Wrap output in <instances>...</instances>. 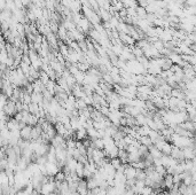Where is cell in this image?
<instances>
[{
	"label": "cell",
	"mask_w": 196,
	"mask_h": 195,
	"mask_svg": "<svg viewBox=\"0 0 196 195\" xmlns=\"http://www.w3.org/2000/svg\"><path fill=\"white\" fill-rule=\"evenodd\" d=\"M5 114L7 115V116H13V115H15L17 113V110H16V102L14 101H8L7 105L4 107V109H2Z\"/></svg>",
	"instance_id": "cell-1"
},
{
	"label": "cell",
	"mask_w": 196,
	"mask_h": 195,
	"mask_svg": "<svg viewBox=\"0 0 196 195\" xmlns=\"http://www.w3.org/2000/svg\"><path fill=\"white\" fill-rule=\"evenodd\" d=\"M32 128H33V126H31V125H25V126L21 130V138L24 139V140H31Z\"/></svg>",
	"instance_id": "cell-2"
},
{
	"label": "cell",
	"mask_w": 196,
	"mask_h": 195,
	"mask_svg": "<svg viewBox=\"0 0 196 195\" xmlns=\"http://www.w3.org/2000/svg\"><path fill=\"white\" fill-rule=\"evenodd\" d=\"M124 173H125V176H126V178H127V179H136V168H133L132 165L130 164L127 168L125 169Z\"/></svg>",
	"instance_id": "cell-3"
},
{
	"label": "cell",
	"mask_w": 196,
	"mask_h": 195,
	"mask_svg": "<svg viewBox=\"0 0 196 195\" xmlns=\"http://www.w3.org/2000/svg\"><path fill=\"white\" fill-rule=\"evenodd\" d=\"M139 141H140V143H141V145H144V146H147V147H150L151 145H154V143H153V141H151V139H150V137H149V135H144V137H141Z\"/></svg>",
	"instance_id": "cell-4"
},
{
	"label": "cell",
	"mask_w": 196,
	"mask_h": 195,
	"mask_svg": "<svg viewBox=\"0 0 196 195\" xmlns=\"http://www.w3.org/2000/svg\"><path fill=\"white\" fill-rule=\"evenodd\" d=\"M66 178H67V174L64 173V171H62V170H60L59 172L56 173V176H55V180L59 181V182L66 181Z\"/></svg>",
	"instance_id": "cell-5"
},
{
	"label": "cell",
	"mask_w": 196,
	"mask_h": 195,
	"mask_svg": "<svg viewBox=\"0 0 196 195\" xmlns=\"http://www.w3.org/2000/svg\"><path fill=\"white\" fill-rule=\"evenodd\" d=\"M110 162H111V164L115 166V169H116V170H118V169L122 166V164H123V163H122V161L118 157L111 158V160H110Z\"/></svg>",
	"instance_id": "cell-6"
},
{
	"label": "cell",
	"mask_w": 196,
	"mask_h": 195,
	"mask_svg": "<svg viewBox=\"0 0 196 195\" xmlns=\"http://www.w3.org/2000/svg\"><path fill=\"white\" fill-rule=\"evenodd\" d=\"M141 195H155V193H154V188L149 187V186H146V187L141 191Z\"/></svg>",
	"instance_id": "cell-7"
},
{
	"label": "cell",
	"mask_w": 196,
	"mask_h": 195,
	"mask_svg": "<svg viewBox=\"0 0 196 195\" xmlns=\"http://www.w3.org/2000/svg\"><path fill=\"white\" fill-rule=\"evenodd\" d=\"M51 195H60V194H57L56 192H54V193H52V194H51Z\"/></svg>",
	"instance_id": "cell-8"
}]
</instances>
